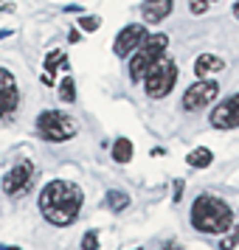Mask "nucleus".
Wrapping results in <instances>:
<instances>
[{
  "label": "nucleus",
  "instance_id": "nucleus-17",
  "mask_svg": "<svg viewBox=\"0 0 239 250\" xmlns=\"http://www.w3.org/2000/svg\"><path fill=\"white\" fill-rule=\"evenodd\" d=\"M59 99H62V102H68V104L76 102V84H73L70 76H65V79L59 82Z\"/></svg>",
  "mask_w": 239,
  "mask_h": 250
},
{
  "label": "nucleus",
  "instance_id": "nucleus-11",
  "mask_svg": "<svg viewBox=\"0 0 239 250\" xmlns=\"http://www.w3.org/2000/svg\"><path fill=\"white\" fill-rule=\"evenodd\" d=\"M172 6H174L172 0H147V3L141 6V17H144V23L158 25L172 14Z\"/></svg>",
  "mask_w": 239,
  "mask_h": 250
},
{
  "label": "nucleus",
  "instance_id": "nucleus-8",
  "mask_svg": "<svg viewBox=\"0 0 239 250\" xmlns=\"http://www.w3.org/2000/svg\"><path fill=\"white\" fill-rule=\"evenodd\" d=\"M31 180H34V163H31V160H20V163H14L12 171L3 177V191L9 194V197L25 194L28 186H31Z\"/></svg>",
  "mask_w": 239,
  "mask_h": 250
},
{
  "label": "nucleus",
  "instance_id": "nucleus-20",
  "mask_svg": "<svg viewBox=\"0 0 239 250\" xmlns=\"http://www.w3.org/2000/svg\"><path fill=\"white\" fill-rule=\"evenodd\" d=\"M82 250H99V236H96V230L85 233V239H82Z\"/></svg>",
  "mask_w": 239,
  "mask_h": 250
},
{
  "label": "nucleus",
  "instance_id": "nucleus-13",
  "mask_svg": "<svg viewBox=\"0 0 239 250\" xmlns=\"http://www.w3.org/2000/svg\"><path fill=\"white\" fill-rule=\"evenodd\" d=\"M57 68H68V57L62 51H51L45 57V73H43V82L45 84H54L57 82Z\"/></svg>",
  "mask_w": 239,
  "mask_h": 250
},
{
  "label": "nucleus",
  "instance_id": "nucleus-12",
  "mask_svg": "<svg viewBox=\"0 0 239 250\" xmlns=\"http://www.w3.org/2000/svg\"><path fill=\"white\" fill-rule=\"evenodd\" d=\"M222 68H225V59L217 54H200L194 59V76H200V79H208L211 73H219Z\"/></svg>",
  "mask_w": 239,
  "mask_h": 250
},
{
  "label": "nucleus",
  "instance_id": "nucleus-5",
  "mask_svg": "<svg viewBox=\"0 0 239 250\" xmlns=\"http://www.w3.org/2000/svg\"><path fill=\"white\" fill-rule=\"evenodd\" d=\"M166 45H169V37L166 34H147L144 37V42L130 54L132 62H130V79L132 82H141L144 79V73L147 68L160 57V54H166Z\"/></svg>",
  "mask_w": 239,
  "mask_h": 250
},
{
  "label": "nucleus",
  "instance_id": "nucleus-9",
  "mask_svg": "<svg viewBox=\"0 0 239 250\" xmlns=\"http://www.w3.org/2000/svg\"><path fill=\"white\" fill-rule=\"evenodd\" d=\"M211 126L214 129H234L239 126V93L228 96L222 104H217L211 113Z\"/></svg>",
  "mask_w": 239,
  "mask_h": 250
},
{
  "label": "nucleus",
  "instance_id": "nucleus-2",
  "mask_svg": "<svg viewBox=\"0 0 239 250\" xmlns=\"http://www.w3.org/2000/svg\"><path fill=\"white\" fill-rule=\"evenodd\" d=\"M192 225L203 233H225L234 225V211L214 194H200L192 205Z\"/></svg>",
  "mask_w": 239,
  "mask_h": 250
},
{
  "label": "nucleus",
  "instance_id": "nucleus-1",
  "mask_svg": "<svg viewBox=\"0 0 239 250\" xmlns=\"http://www.w3.org/2000/svg\"><path fill=\"white\" fill-rule=\"evenodd\" d=\"M79 208H82V188L70 180H51L40 194V211L57 228L76 222Z\"/></svg>",
  "mask_w": 239,
  "mask_h": 250
},
{
  "label": "nucleus",
  "instance_id": "nucleus-22",
  "mask_svg": "<svg viewBox=\"0 0 239 250\" xmlns=\"http://www.w3.org/2000/svg\"><path fill=\"white\" fill-rule=\"evenodd\" d=\"M183 186H186L183 180H174V194H172V197H174V203H180V197H183Z\"/></svg>",
  "mask_w": 239,
  "mask_h": 250
},
{
  "label": "nucleus",
  "instance_id": "nucleus-7",
  "mask_svg": "<svg viewBox=\"0 0 239 250\" xmlns=\"http://www.w3.org/2000/svg\"><path fill=\"white\" fill-rule=\"evenodd\" d=\"M20 110V93H17V82H14L12 70L0 68V121L14 118Z\"/></svg>",
  "mask_w": 239,
  "mask_h": 250
},
{
  "label": "nucleus",
  "instance_id": "nucleus-18",
  "mask_svg": "<svg viewBox=\"0 0 239 250\" xmlns=\"http://www.w3.org/2000/svg\"><path fill=\"white\" fill-rule=\"evenodd\" d=\"M99 25H102L99 17H79V28H82V31H87V34H93Z\"/></svg>",
  "mask_w": 239,
  "mask_h": 250
},
{
  "label": "nucleus",
  "instance_id": "nucleus-6",
  "mask_svg": "<svg viewBox=\"0 0 239 250\" xmlns=\"http://www.w3.org/2000/svg\"><path fill=\"white\" fill-rule=\"evenodd\" d=\"M217 96H219V84L214 79H197L189 90L183 93V110L200 113L203 107H208V104L214 102Z\"/></svg>",
  "mask_w": 239,
  "mask_h": 250
},
{
  "label": "nucleus",
  "instance_id": "nucleus-14",
  "mask_svg": "<svg viewBox=\"0 0 239 250\" xmlns=\"http://www.w3.org/2000/svg\"><path fill=\"white\" fill-rule=\"evenodd\" d=\"M135 155V146H132V141L130 138H118L113 144V160L115 163H130Z\"/></svg>",
  "mask_w": 239,
  "mask_h": 250
},
{
  "label": "nucleus",
  "instance_id": "nucleus-19",
  "mask_svg": "<svg viewBox=\"0 0 239 250\" xmlns=\"http://www.w3.org/2000/svg\"><path fill=\"white\" fill-rule=\"evenodd\" d=\"M211 3H217V0H189V9H192V14H205Z\"/></svg>",
  "mask_w": 239,
  "mask_h": 250
},
{
  "label": "nucleus",
  "instance_id": "nucleus-16",
  "mask_svg": "<svg viewBox=\"0 0 239 250\" xmlns=\"http://www.w3.org/2000/svg\"><path fill=\"white\" fill-rule=\"evenodd\" d=\"M104 203H107V208L110 211H124L127 205H130V194H124V191H118V188H113V191H107V197H104Z\"/></svg>",
  "mask_w": 239,
  "mask_h": 250
},
{
  "label": "nucleus",
  "instance_id": "nucleus-3",
  "mask_svg": "<svg viewBox=\"0 0 239 250\" xmlns=\"http://www.w3.org/2000/svg\"><path fill=\"white\" fill-rule=\"evenodd\" d=\"M144 87H147V96L149 99H163L169 96L174 82H177V62L169 57V54H160L152 65L147 68L144 73Z\"/></svg>",
  "mask_w": 239,
  "mask_h": 250
},
{
  "label": "nucleus",
  "instance_id": "nucleus-21",
  "mask_svg": "<svg viewBox=\"0 0 239 250\" xmlns=\"http://www.w3.org/2000/svg\"><path fill=\"white\" fill-rule=\"evenodd\" d=\"M237 242H239V230H237V233H231V236L222 242V250H234V245H237Z\"/></svg>",
  "mask_w": 239,
  "mask_h": 250
},
{
  "label": "nucleus",
  "instance_id": "nucleus-4",
  "mask_svg": "<svg viewBox=\"0 0 239 250\" xmlns=\"http://www.w3.org/2000/svg\"><path fill=\"white\" fill-rule=\"evenodd\" d=\"M37 132L51 144H65L79 132V124L73 115H65L59 110H45L37 115Z\"/></svg>",
  "mask_w": 239,
  "mask_h": 250
},
{
  "label": "nucleus",
  "instance_id": "nucleus-27",
  "mask_svg": "<svg viewBox=\"0 0 239 250\" xmlns=\"http://www.w3.org/2000/svg\"><path fill=\"white\" fill-rule=\"evenodd\" d=\"M135 250H141V248H135Z\"/></svg>",
  "mask_w": 239,
  "mask_h": 250
},
{
  "label": "nucleus",
  "instance_id": "nucleus-15",
  "mask_svg": "<svg viewBox=\"0 0 239 250\" xmlns=\"http://www.w3.org/2000/svg\"><path fill=\"white\" fill-rule=\"evenodd\" d=\"M211 160H214V155H211V149H194V152H189L186 155V163L192 166V169H205V166H211Z\"/></svg>",
  "mask_w": 239,
  "mask_h": 250
},
{
  "label": "nucleus",
  "instance_id": "nucleus-26",
  "mask_svg": "<svg viewBox=\"0 0 239 250\" xmlns=\"http://www.w3.org/2000/svg\"><path fill=\"white\" fill-rule=\"evenodd\" d=\"M0 250H20V248H0Z\"/></svg>",
  "mask_w": 239,
  "mask_h": 250
},
{
  "label": "nucleus",
  "instance_id": "nucleus-23",
  "mask_svg": "<svg viewBox=\"0 0 239 250\" xmlns=\"http://www.w3.org/2000/svg\"><path fill=\"white\" fill-rule=\"evenodd\" d=\"M160 250H180V248H177L174 242H169V245H163V248H160Z\"/></svg>",
  "mask_w": 239,
  "mask_h": 250
},
{
  "label": "nucleus",
  "instance_id": "nucleus-25",
  "mask_svg": "<svg viewBox=\"0 0 239 250\" xmlns=\"http://www.w3.org/2000/svg\"><path fill=\"white\" fill-rule=\"evenodd\" d=\"M12 34V31H6V28H3V31H0V40H3V37H9Z\"/></svg>",
  "mask_w": 239,
  "mask_h": 250
},
{
  "label": "nucleus",
  "instance_id": "nucleus-10",
  "mask_svg": "<svg viewBox=\"0 0 239 250\" xmlns=\"http://www.w3.org/2000/svg\"><path fill=\"white\" fill-rule=\"evenodd\" d=\"M144 37H147V28L144 25H138V23H132V25H127L124 31L118 34V40H115V45H113V51H115V57H121V59H127L132 51H135L141 42H144Z\"/></svg>",
  "mask_w": 239,
  "mask_h": 250
},
{
  "label": "nucleus",
  "instance_id": "nucleus-24",
  "mask_svg": "<svg viewBox=\"0 0 239 250\" xmlns=\"http://www.w3.org/2000/svg\"><path fill=\"white\" fill-rule=\"evenodd\" d=\"M234 17L239 20V0H237V6H234Z\"/></svg>",
  "mask_w": 239,
  "mask_h": 250
}]
</instances>
